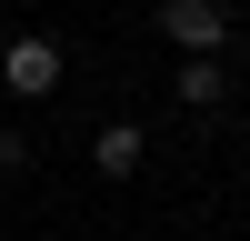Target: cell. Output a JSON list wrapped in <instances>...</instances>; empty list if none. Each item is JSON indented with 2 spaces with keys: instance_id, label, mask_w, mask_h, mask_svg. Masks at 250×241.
I'll return each mask as SVG.
<instances>
[{
  "instance_id": "1",
  "label": "cell",
  "mask_w": 250,
  "mask_h": 241,
  "mask_svg": "<svg viewBox=\"0 0 250 241\" xmlns=\"http://www.w3.org/2000/svg\"><path fill=\"white\" fill-rule=\"evenodd\" d=\"M60 80H70V50H60L50 30H10L0 40V91L10 100H50Z\"/></svg>"
},
{
  "instance_id": "2",
  "label": "cell",
  "mask_w": 250,
  "mask_h": 241,
  "mask_svg": "<svg viewBox=\"0 0 250 241\" xmlns=\"http://www.w3.org/2000/svg\"><path fill=\"white\" fill-rule=\"evenodd\" d=\"M160 40L180 60H230V0H160Z\"/></svg>"
},
{
  "instance_id": "3",
  "label": "cell",
  "mask_w": 250,
  "mask_h": 241,
  "mask_svg": "<svg viewBox=\"0 0 250 241\" xmlns=\"http://www.w3.org/2000/svg\"><path fill=\"white\" fill-rule=\"evenodd\" d=\"M90 171L100 181H140L150 171V131H140V120H100L90 131Z\"/></svg>"
},
{
  "instance_id": "4",
  "label": "cell",
  "mask_w": 250,
  "mask_h": 241,
  "mask_svg": "<svg viewBox=\"0 0 250 241\" xmlns=\"http://www.w3.org/2000/svg\"><path fill=\"white\" fill-rule=\"evenodd\" d=\"M170 91H180V111H220L230 100V60H180Z\"/></svg>"
},
{
  "instance_id": "5",
  "label": "cell",
  "mask_w": 250,
  "mask_h": 241,
  "mask_svg": "<svg viewBox=\"0 0 250 241\" xmlns=\"http://www.w3.org/2000/svg\"><path fill=\"white\" fill-rule=\"evenodd\" d=\"M30 171V131H20V120H0V181H20Z\"/></svg>"
},
{
  "instance_id": "6",
  "label": "cell",
  "mask_w": 250,
  "mask_h": 241,
  "mask_svg": "<svg viewBox=\"0 0 250 241\" xmlns=\"http://www.w3.org/2000/svg\"><path fill=\"white\" fill-rule=\"evenodd\" d=\"M0 40H10V10H0Z\"/></svg>"
}]
</instances>
